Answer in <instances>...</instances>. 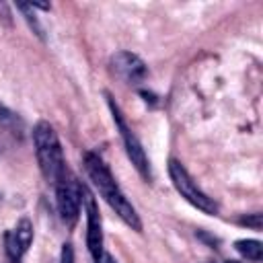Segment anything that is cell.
Segmentation results:
<instances>
[{
  "label": "cell",
  "instance_id": "obj_1",
  "mask_svg": "<svg viewBox=\"0 0 263 263\" xmlns=\"http://www.w3.org/2000/svg\"><path fill=\"white\" fill-rule=\"evenodd\" d=\"M84 168L90 177V181L95 183V187L99 189V193L103 195V199L111 205V210H115V214L136 232H142V222L140 216L136 212V208L129 203V199L125 197V193L121 191V187L117 185V181L113 179L111 171L107 168V164L92 152L84 154Z\"/></svg>",
  "mask_w": 263,
  "mask_h": 263
},
{
  "label": "cell",
  "instance_id": "obj_2",
  "mask_svg": "<svg viewBox=\"0 0 263 263\" xmlns=\"http://www.w3.org/2000/svg\"><path fill=\"white\" fill-rule=\"evenodd\" d=\"M33 144H35V154H37L41 175L45 177L47 183L55 185L66 175L64 154H62V146L55 129L47 121H39L33 127Z\"/></svg>",
  "mask_w": 263,
  "mask_h": 263
},
{
  "label": "cell",
  "instance_id": "obj_3",
  "mask_svg": "<svg viewBox=\"0 0 263 263\" xmlns=\"http://www.w3.org/2000/svg\"><path fill=\"white\" fill-rule=\"evenodd\" d=\"M168 175H171V181H173L175 189H177V191L181 193V197H185L191 205H195L197 210H201V212H205V214H212V216L218 214V203H216L212 197H208V195L197 187V183L191 179V175L187 173V168H185L179 160H175V158L168 160Z\"/></svg>",
  "mask_w": 263,
  "mask_h": 263
},
{
  "label": "cell",
  "instance_id": "obj_4",
  "mask_svg": "<svg viewBox=\"0 0 263 263\" xmlns=\"http://www.w3.org/2000/svg\"><path fill=\"white\" fill-rule=\"evenodd\" d=\"M107 103H109V109H111V113H113V121H115V125H117V129H119V136H121V140H123V146H125V152H127V156H129V160H132V164L136 166V171L144 177V179H150V162H148V156H146V152H144V148H142V142L138 140V136L132 132V127L125 123V119H123V113L119 111V107H117V103L113 101V97L107 92Z\"/></svg>",
  "mask_w": 263,
  "mask_h": 263
},
{
  "label": "cell",
  "instance_id": "obj_5",
  "mask_svg": "<svg viewBox=\"0 0 263 263\" xmlns=\"http://www.w3.org/2000/svg\"><path fill=\"white\" fill-rule=\"evenodd\" d=\"M55 197H58V212L62 222L72 228L80 214V199H82V185H78L66 171V175L55 183Z\"/></svg>",
  "mask_w": 263,
  "mask_h": 263
},
{
  "label": "cell",
  "instance_id": "obj_6",
  "mask_svg": "<svg viewBox=\"0 0 263 263\" xmlns=\"http://www.w3.org/2000/svg\"><path fill=\"white\" fill-rule=\"evenodd\" d=\"M82 201L86 210V245L92 257H99L103 253V226H101V214L99 203L92 197V193L82 185Z\"/></svg>",
  "mask_w": 263,
  "mask_h": 263
},
{
  "label": "cell",
  "instance_id": "obj_7",
  "mask_svg": "<svg viewBox=\"0 0 263 263\" xmlns=\"http://www.w3.org/2000/svg\"><path fill=\"white\" fill-rule=\"evenodd\" d=\"M111 70L127 84H140L148 76L146 64L132 51H117L115 55H111Z\"/></svg>",
  "mask_w": 263,
  "mask_h": 263
},
{
  "label": "cell",
  "instance_id": "obj_8",
  "mask_svg": "<svg viewBox=\"0 0 263 263\" xmlns=\"http://www.w3.org/2000/svg\"><path fill=\"white\" fill-rule=\"evenodd\" d=\"M31 242H33V224L29 218H21L16 222V226L10 232H6V236H4L6 253L12 261H18L27 253Z\"/></svg>",
  "mask_w": 263,
  "mask_h": 263
},
{
  "label": "cell",
  "instance_id": "obj_9",
  "mask_svg": "<svg viewBox=\"0 0 263 263\" xmlns=\"http://www.w3.org/2000/svg\"><path fill=\"white\" fill-rule=\"evenodd\" d=\"M234 249L249 261L253 263H261L263 259V245L255 238H242V240H236L234 242Z\"/></svg>",
  "mask_w": 263,
  "mask_h": 263
},
{
  "label": "cell",
  "instance_id": "obj_10",
  "mask_svg": "<svg viewBox=\"0 0 263 263\" xmlns=\"http://www.w3.org/2000/svg\"><path fill=\"white\" fill-rule=\"evenodd\" d=\"M16 8L25 14V21H27V23H29V27L33 29V33H35L39 39H45V35H43V27L39 25V21H37V16H35V12H33L31 4H27V2H18V4H16Z\"/></svg>",
  "mask_w": 263,
  "mask_h": 263
},
{
  "label": "cell",
  "instance_id": "obj_11",
  "mask_svg": "<svg viewBox=\"0 0 263 263\" xmlns=\"http://www.w3.org/2000/svg\"><path fill=\"white\" fill-rule=\"evenodd\" d=\"M240 224H245V226H251L253 230H261V214H253V216L240 218Z\"/></svg>",
  "mask_w": 263,
  "mask_h": 263
},
{
  "label": "cell",
  "instance_id": "obj_12",
  "mask_svg": "<svg viewBox=\"0 0 263 263\" xmlns=\"http://www.w3.org/2000/svg\"><path fill=\"white\" fill-rule=\"evenodd\" d=\"M14 123V115L10 109H6L2 103H0V125H12Z\"/></svg>",
  "mask_w": 263,
  "mask_h": 263
},
{
  "label": "cell",
  "instance_id": "obj_13",
  "mask_svg": "<svg viewBox=\"0 0 263 263\" xmlns=\"http://www.w3.org/2000/svg\"><path fill=\"white\" fill-rule=\"evenodd\" d=\"M60 263H74V251L70 245L62 247V255H60Z\"/></svg>",
  "mask_w": 263,
  "mask_h": 263
},
{
  "label": "cell",
  "instance_id": "obj_14",
  "mask_svg": "<svg viewBox=\"0 0 263 263\" xmlns=\"http://www.w3.org/2000/svg\"><path fill=\"white\" fill-rule=\"evenodd\" d=\"M0 21L4 25H10L12 18H10V10H8V4L6 2H0Z\"/></svg>",
  "mask_w": 263,
  "mask_h": 263
},
{
  "label": "cell",
  "instance_id": "obj_15",
  "mask_svg": "<svg viewBox=\"0 0 263 263\" xmlns=\"http://www.w3.org/2000/svg\"><path fill=\"white\" fill-rule=\"evenodd\" d=\"M95 263H117V261H115L109 253H105V251H103L99 257H95Z\"/></svg>",
  "mask_w": 263,
  "mask_h": 263
},
{
  "label": "cell",
  "instance_id": "obj_16",
  "mask_svg": "<svg viewBox=\"0 0 263 263\" xmlns=\"http://www.w3.org/2000/svg\"><path fill=\"white\" fill-rule=\"evenodd\" d=\"M226 263H238V261H226Z\"/></svg>",
  "mask_w": 263,
  "mask_h": 263
}]
</instances>
